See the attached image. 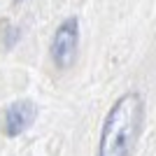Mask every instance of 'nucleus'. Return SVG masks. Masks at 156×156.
Returning a JSON list of instances; mask_svg holds the SVG:
<instances>
[{
  "instance_id": "4",
  "label": "nucleus",
  "mask_w": 156,
  "mask_h": 156,
  "mask_svg": "<svg viewBox=\"0 0 156 156\" xmlns=\"http://www.w3.org/2000/svg\"><path fill=\"white\" fill-rule=\"evenodd\" d=\"M16 2H19V0H16Z\"/></svg>"
},
{
  "instance_id": "2",
  "label": "nucleus",
  "mask_w": 156,
  "mask_h": 156,
  "mask_svg": "<svg viewBox=\"0 0 156 156\" xmlns=\"http://www.w3.org/2000/svg\"><path fill=\"white\" fill-rule=\"evenodd\" d=\"M77 42H79V28L77 19H65L58 26L51 42V58L58 68H70L77 56Z\"/></svg>"
},
{
  "instance_id": "1",
  "label": "nucleus",
  "mask_w": 156,
  "mask_h": 156,
  "mask_svg": "<svg viewBox=\"0 0 156 156\" xmlns=\"http://www.w3.org/2000/svg\"><path fill=\"white\" fill-rule=\"evenodd\" d=\"M142 124V98L126 93L110 110L100 135L98 156H130Z\"/></svg>"
},
{
  "instance_id": "3",
  "label": "nucleus",
  "mask_w": 156,
  "mask_h": 156,
  "mask_svg": "<svg viewBox=\"0 0 156 156\" xmlns=\"http://www.w3.org/2000/svg\"><path fill=\"white\" fill-rule=\"evenodd\" d=\"M37 117V107L30 103V100H16L7 107L5 112V130L9 137L21 135L26 128H30L33 121Z\"/></svg>"
}]
</instances>
